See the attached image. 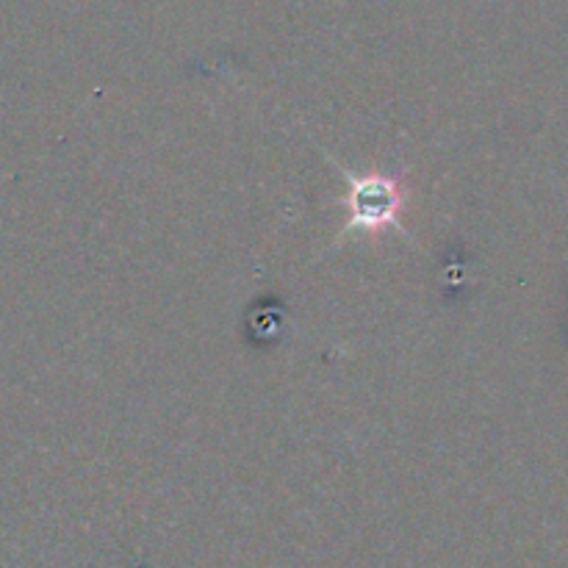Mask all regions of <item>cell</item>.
<instances>
[{"mask_svg": "<svg viewBox=\"0 0 568 568\" xmlns=\"http://www.w3.org/2000/svg\"><path fill=\"white\" fill-rule=\"evenodd\" d=\"M347 181V194L342 203L347 205V222H344V233H372L381 236L383 231H399V214L405 209V189L397 178L381 175H355V172H344Z\"/></svg>", "mask_w": 568, "mask_h": 568, "instance_id": "1", "label": "cell"}]
</instances>
